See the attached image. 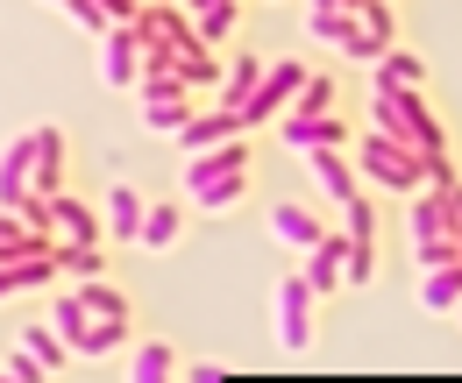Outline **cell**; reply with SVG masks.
<instances>
[{
  "label": "cell",
  "instance_id": "obj_33",
  "mask_svg": "<svg viewBox=\"0 0 462 383\" xmlns=\"http://www.w3.org/2000/svg\"><path fill=\"white\" fill-rule=\"evenodd\" d=\"M342 220H348L342 234H356V242H377V206H370V199H348Z\"/></svg>",
  "mask_w": 462,
  "mask_h": 383
},
{
  "label": "cell",
  "instance_id": "obj_37",
  "mask_svg": "<svg viewBox=\"0 0 462 383\" xmlns=\"http://www.w3.org/2000/svg\"><path fill=\"white\" fill-rule=\"evenodd\" d=\"M185 383H228V369H221V362H192V369H185Z\"/></svg>",
  "mask_w": 462,
  "mask_h": 383
},
{
  "label": "cell",
  "instance_id": "obj_21",
  "mask_svg": "<svg viewBox=\"0 0 462 383\" xmlns=\"http://www.w3.org/2000/svg\"><path fill=\"white\" fill-rule=\"evenodd\" d=\"M128 383H178L171 341H143V348H135V362H128Z\"/></svg>",
  "mask_w": 462,
  "mask_h": 383
},
{
  "label": "cell",
  "instance_id": "obj_22",
  "mask_svg": "<svg viewBox=\"0 0 462 383\" xmlns=\"http://www.w3.org/2000/svg\"><path fill=\"white\" fill-rule=\"evenodd\" d=\"M420 305H427V313H462V263L427 270V284H420Z\"/></svg>",
  "mask_w": 462,
  "mask_h": 383
},
{
  "label": "cell",
  "instance_id": "obj_36",
  "mask_svg": "<svg viewBox=\"0 0 462 383\" xmlns=\"http://www.w3.org/2000/svg\"><path fill=\"white\" fill-rule=\"evenodd\" d=\"M7 377H14V383H43L51 369H43V362H36L29 348H14V355H7Z\"/></svg>",
  "mask_w": 462,
  "mask_h": 383
},
{
  "label": "cell",
  "instance_id": "obj_6",
  "mask_svg": "<svg viewBox=\"0 0 462 383\" xmlns=\"http://www.w3.org/2000/svg\"><path fill=\"white\" fill-rule=\"evenodd\" d=\"M313 284L306 270L299 277H278V298H271V327H278V348H313Z\"/></svg>",
  "mask_w": 462,
  "mask_h": 383
},
{
  "label": "cell",
  "instance_id": "obj_13",
  "mask_svg": "<svg viewBox=\"0 0 462 383\" xmlns=\"http://www.w3.org/2000/svg\"><path fill=\"white\" fill-rule=\"evenodd\" d=\"M29 192H36V199H58V192H64V135H58V128H36V170H29Z\"/></svg>",
  "mask_w": 462,
  "mask_h": 383
},
{
  "label": "cell",
  "instance_id": "obj_15",
  "mask_svg": "<svg viewBox=\"0 0 462 383\" xmlns=\"http://www.w3.org/2000/svg\"><path fill=\"white\" fill-rule=\"evenodd\" d=\"M271 234H278L285 249H313L328 227H320V214H313V206H299V199H278V206H271Z\"/></svg>",
  "mask_w": 462,
  "mask_h": 383
},
{
  "label": "cell",
  "instance_id": "obj_38",
  "mask_svg": "<svg viewBox=\"0 0 462 383\" xmlns=\"http://www.w3.org/2000/svg\"><path fill=\"white\" fill-rule=\"evenodd\" d=\"M448 199H456V220H462V185H448Z\"/></svg>",
  "mask_w": 462,
  "mask_h": 383
},
{
  "label": "cell",
  "instance_id": "obj_20",
  "mask_svg": "<svg viewBox=\"0 0 462 383\" xmlns=\"http://www.w3.org/2000/svg\"><path fill=\"white\" fill-rule=\"evenodd\" d=\"M22 348H29V355H36V362H43L51 377H58L64 362H71V341H64L51 320H29V327H22Z\"/></svg>",
  "mask_w": 462,
  "mask_h": 383
},
{
  "label": "cell",
  "instance_id": "obj_1",
  "mask_svg": "<svg viewBox=\"0 0 462 383\" xmlns=\"http://www.w3.org/2000/svg\"><path fill=\"white\" fill-rule=\"evenodd\" d=\"M185 192H192L207 214L235 206V199L249 192V150H242V135H235V142H221V150H199V157H185Z\"/></svg>",
  "mask_w": 462,
  "mask_h": 383
},
{
  "label": "cell",
  "instance_id": "obj_41",
  "mask_svg": "<svg viewBox=\"0 0 462 383\" xmlns=\"http://www.w3.org/2000/svg\"><path fill=\"white\" fill-rule=\"evenodd\" d=\"M58 7H64V0H58Z\"/></svg>",
  "mask_w": 462,
  "mask_h": 383
},
{
  "label": "cell",
  "instance_id": "obj_23",
  "mask_svg": "<svg viewBox=\"0 0 462 383\" xmlns=\"http://www.w3.org/2000/svg\"><path fill=\"white\" fill-rule=\"evenodd\" d=\"M79 298H86V313H93V320L128 327V298L115 291V277H86V284H79Z\"/></svg>",
  "mask_w": 462,
  "mask_h": 383
},
{
  "label": "cell",
  "instance_id": "obj_5",
  "mask_svg": "<svg viewBox=\"0 0 462 383\" xmlns=\"http://www.w3.org/2000/svg\"><path fill=\"white\" fill-rule=\"evenodd\" d=\"M306 78H313V71H306L299 57H271V71H263V86L249 93L242 121L256 128V121H278V114H291V107H299V93H306Z\"/></svg>",
  "mask_w": 462,
  "mask_h": 383
},
{
  "label": "cell",
  "instance_id": "obj_4",
  "mask_svg": "<svg viewBox=\"0 0 462 383\" xmlns=\"http://www.w3.org/2000/svg\"><path fill=\"white\" fill-rule=\"evenodd\" d=\"M306 36L313 43H328L335 57H356V64H377V57L392 50L377 29H363V14H348V7H313L306 14Z\"/></svg>",
  "mask_w": 462,
  "mask_h": 383
},
{
  "label": "cell",
  "instance_id": "obj_32",
  "mask_svg": "<svg viewBox=\"0 0 462 383\" xmlns=\"http://www.w3.org/2000/svg\"><path fill=\"white\" fill-rule=\"evenodd\" d=\"M370 270H377V242H356V234H348V270H342V284H370Z\"/></svg>",
  "mask_w": 462,
  "mask_h": 383
},
{
  "label": "cell",
  "instance_id": "obj_14",
  "mask_svg": "<svg viewBox=\"0 0 462 383\" xmlns=\"http://www.w3.org/2000/svg\"><path fill=\"white\" fill-rule=\"evenodd\" d=\"M306 164H313V185H320V199H335V206L363 199V185H356V164H342V150H313Z\"/></svg>",
  "mask_w": 462,
  "mask_h": 383
},
{
  "label": "cell",
  "instance_id": "obj_7",
  "mask_svg": "<svg viewBox=\"0 0 462 383\" xmlns=\"http://www.w3.org/2000/svg\"><path fill=\"white\" fill-rule=\"evenodd\" d=\"M100 78L107 86H135L143 78V36H135V22H115L100 36Z\"/></svg>",
  "mask_w": 462,
  "mask_h": 383
},
{
  "label": "cell",
  "instance_id": "obj_35",
  "mask_svg": "<svg viewBox=\"0 0 462 383\" xmlns=\"http://www.w3.org/2000/svg\"><path fill=\"white\" fill-rule=\"evenodd\" d=\"M328 107H335V78H306V93H299L291 114H328Z\"/></svg>",
  "mask_w": 462,
  "mask_h": 383
},
{
  "label": "cell",
  "instance_id": "obj_18",
  "mask_svg": "<svg viewBox=\"0 0 462 383\" xmlns=\"http://www.w3.org/2000/svg\"><path fill=\"white\" fill-rule=\"evenodd\" d=\"M143 214H150V199L128 192V185H115V192H107V242H135V234H143Z\"/></svg>",
  "mask_w": 462,
  "mask_h": 383
},
{
  "label": "cell",
  "instance_id": "obj_29",
  "mask_svg": "<svg viewBox=\"0 0 462 383\" xmlns=\"http://www.w3.org/2000/svg\"><path fill=\"white\" fill-rule=\"evenodd\" d=\"M235 14H242V7H235V0H221V7H199V14H192V36H199V43H207V50H214V43H228Z\"/></svg>",
  "mask_w": 462,
  "mask_h": 383
},
{
  "label": "cell",
  "instance_id": "obj_27",
  "mask_svg": "<svg viewBox=\"0 0 462 383\" xmlns=\"http://www.w3.org/2000/svg\"><path fill=\"white\" fill-rule=\"evenodd\" d=\"M58 270L64 277H107V256H100V242H58Z\"/></svg>",
  "mask_w": 462,
  "mask_h": 383
},
{
  "label": "cell",
  "instance_id": "obj_30",
  "mask_svg": "<svg viewBox=\"0 0 462 383\" xmlns=\"http://www.w3.org/2000/svg\"><path fill=\"white\" fill-rule=\"evenodd\" d=\"M185 121H192L185 100H157V107H143V128H150V135H171V142H178V128H185Z\"/></svg>",
  "mask_w": 462,
  "mask_h": 383
},
{
  "label": "cell",
  "instance_id": "obj_9",
  "mask_svg": "<svg viewBox=\"0 0 462 383\" xmlns=\"http://www.w3.org/2000/svg\"><path fill=\"white\" fill-rule=\"evenodd\" d=\"M278 135H285L299 157H313V150H342V142H348L342 114H285V121H278Z\"/></svg>",
  "mask_w": 462,
  "mask_h": 383
},
{
  "label": "cell",
  "instance_id": "obj_17",
  "mask_svg": "<svg viewBox=\"0 0 462 383\" xmlns=\"http://www.w3.org/2000/svg\"><path fill=\"white\" fill-rule=\"evenodd\" d=\"M51 227H58V242H100L107 227H100V214L86 206V199H71V192H58L51 199Z\"/></svg>",
  "mask_w": 462,
  "mask_h": 383
},
{
  "label": "cell",
  "instance_id": "obj_12",
  "mask_svg": "<svg viewBox=\"0 0 462 383\" xmlns=\"http://www.w3.org/2000/svg\"><path fill=\"white\" fill-rule=\"evenodd\" d=\"M29 170H36V135H14V142L0 150V206H7V214L29 199Z\"/></svg>",
  "mask_w": 462,
  "mask_h": 383
},
{
  "label": "cell",
  "instance_id": "obj_34",
  "mask_svg": "<svg viewBox=\"0 0 462 383\" xmlns=\"http://www.w3.org/2000/svg\"><path fill=\"white\" fill-rule=\"evenodd\" d=\"M356 14H363V29H377L384 43H399V22H392V0H363Z\"/></svg>",
  "mask_w": 462,
  "mask_h": 383
},
{
  "label": "cell",
  "instance_id": "obj_28",
  "mask_svg": "<svg viewBox=\"0 0 462 383\" xmlns=\"http://www.w3.org/2000/svg\"><path fill=\"white\" fill-rule=\"evenodd\" d=\"M135 93H143V107H157V100H185V71H171V64H143Z\"/></svg>",
  "mask_w": 462,
  "mask_h": 383
},
{
  "label": "cell",
  "instance_id": "obj_26",
  "mask_svg": "<svg viewBox=\"0 0 462 383\" xmlns=\"http://www.w3.org/2000/svg\"><path fill=\"white\" fill-rule=\"evenodd\" d=\"M51 327H58L64 341H71V355H79V341L93 333V313H86V298H79V291H58V298H51Z\"/></svg>",
  "mask_w": 462,
  "mask_h": 383
},
{
  "label": "cell",
  "instance_id": "obj_19",
  "mask_svg": "<svg viewBox=\"0 0 462 383\" xmlns=\"http://www.w3.org/2000/svg\"><path fill=\"white\" fill-rule=\"evenodd\" d=\"M263 71H271V57H235L228 64V78H221V107H249V93H256V86H263Z\"/></svg>",
  "mask_w": 462,
  "mask_h": 383
},
{
  "label": "cell",
  "instance_id": "obj_3",
  "mask_svg": "<svg viewBox=\"0 0 462 383\" xmlns=\"http://www.w3.org/2000/svg\"><path fill=\"white\" fill-rule=\"evenodd\" d=\"M356 170H363L370 185H384V192H420V185H427V150L392 142V135H370V142L356 150Z\"/></svg>",
  "mask_w": 462,
  "mask_h": 383
},
{
  "label": "cell",
  "instance_id": "obj_24",
  "mask_svg": "<svg viewBox=\"0 0 462 383\" xmlns=\"http://www.w3.org/2000/svg\"><path fill=\"white\" fill-rule=\"evenodd\" d=\"M420 78H427V64H420L412 50H399V43L370 64V86H412V93H420Z\"/></svg>",
  "mask_w": 462,
  "mask_h": 383
},
{
  "label": "cell",
  "instance_id": "obj_10",
  "mask_svg": "<svg viewBox=\"0 0 462 383\" xmlns=\"http://www.w3.org/2000/svg\"><path fill=\"white\" fill-rule=\"evenodd\" d=\"M242 128H249V121H242L235 107H221V114H192V121L178 128V150H185V157H199V150H221V142H235Z\"/></svg>",
  "mask_w": 462,
  "mask_h": 383
},
{
  "label": "cell",
  "instance_id": "obj_11",
  "mask_svg": "<svg viewBox=\"0 0 462 383\" xmlns=\"http://www.w3.org/2000/svg\"><path fill=\"white\" fill-rule=\"evenodd\" d=\"M342 270H348V234L328 227V234L306 249V284H313V291H342Z\"/></svg>",
  "mask_w": 462,
  "mask_h": 383
},
{
  "label": "cell",
  "instance_id": "obj_31",
  "mask_svg": "<svg viewBox=\"0 0 462 383\" xmlns=\"http://www.w3.org/2000/svg\"><path fill=\"white\" fill-rule=\"evenodd\" d=\"M420 249V270H441V263H462V234H427V242H412Z\"/></svg>",
  "mask_w": 462,
  "mask_h": 383
},
{
  "label": "cell",
  "instance_id": "obj_40",
  "mask_svg": "<svg viewBox=\"0 0 462 383\" xmlns=\"http://www.w3.org/2000/svg\"><path fill=\"white\" fill-rule=\"evenodd\" d=\"M0 383H14V377H7V369H0Z\"/></svg>",
  "mask_w": 462,
  "mask_h": 383
},
{
  "label": "cell",
  "instance_id": "obj_8",
  "mask_svg": "<svg viewBox=\"0 0 462 383\" xmlns=\"http://www.w3.org/2000/svg\"><path fill=\"white\" fill-rule=\"evenodd\" d=\"M58 242H51V249H29V256H7V263H0V305H7V298H22V291H36V284H58Z\"/></svg>",
  "mask_w": 462,
  "mask_h": 383
},
{
  "label": "cell",
  "instance_id": "obj_39",
  "mask_svg": "<svg viewBox=\"0 0 462 383\" xmlns=\"http://www.w3.org/2000/svg\"><path fill=\"white\" fill-rule=\"evenodd\" d=\"M185 7H192V14H199V7H221V0H185Z\"/></svg>",
  "mask_w": 462,
  "mask_h": 383
},
{
  "label": "cell",
  "instance_id": "obj_16",
  "mask_svg": "<svg viewBox=\"0 0 462 383\" xmlns=\"http://www.w3.org/2000/svg\"><path fill=\"white\" fill-rule=\"evenodd\" d=\"M427 234H462L456 199L434 192V185H420V199H412V242H427Z\"/></svg>",
  "mask_w": 462,
  "mask_h": 383
},
{
  "label": "cell",
  "instance_id": "obj_2",
  "mask_svg": "<svg viewBox=\"0 0 462 383\" xmlns=\"http://www.w3.org/2000/svg\"><path fill=\"white\" fill-rule=\"evenodd\" d=\"M370 114H377V135H392V142H412V150H448V135H441V121L427 114V100L412 93V86H370Z\"/></svg>",
  "mask_w": 462,
  "mask_h": 383
},
{
  "label": "cell",
  "instance_id": "obj_25",
  "mask_svg": "<svg viewBox=\"0 0 462 383\" xmlns=\"http://www.w3.org/2000/svg\"><path fill=\"white\" fill-rule=\"evenodd\" d=\"M178 234H185V206H171V199H157V206L143 214V234H135V242H143V249H171Z\"/></svg>",
  "mask_w": 462,
  "mask_h": 383
}]
</instances>
